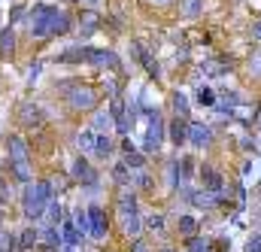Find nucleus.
<instances>
[{
    "mask_svg": "<svg viewBox=\"0 0 261 252\" xmlns=\"http://www.w3.org/2000/svg\"><path fill=\"white\" fill-rule=\"evenodd\" d=\"M73 28L70 12L61 6H37L31 15V34L37 40H52V37H64Z\"/></svg>",
    "mask_w": 261,
    "mask_h": 252,
    "instance_id": "f257e3e1",
    "label": "nucleus"
},
{
    "mask_svg": "<svg viewBox=\"0 0 261 252\" xmlns=\"http://www.w3.org/2000/svg\"><path fill=\"white\" fill-rule=\"evenodd\" d=\"M55 197V186H52V180H37L34 186H28L24 189V197H21V210H24V216L28 219H43L46 216V207H49V200Z\"/></svg>",
    "mask_w": 261,
    "mask_h": 252,
    "instance_id": "f03ea898",
    "label": "nucleus"
},
{
    "mask_svg": "<svg viewBox=\"0 0 261 252\" xmlns=\"http://www.w3.org/2000/svg\"><path fill=\"white\" fill-rule=\"evenodd\" d=\"M97 91L91 88V85H73L70 91H67V104H70V110H76V113H94L97 110Z\"/></svg>",
    "mask_w": 261,
    "mask_h": 252,
    "instance_id": "7ed1b4c3",
    "label": "nucleus"
},
{
    "mask_svg": "<svg viewBox=\"0 0 261 252\" xmlns=\"http://www.w3.org/2000/svg\"><path fill=\"white\" fill-rule=\"evenodd\" d=\"M149 116V131H146V152H158L164 143V119L158 110H146Z\"/></svg>",
    "mask_w": 261,
    "mask_h": 252,
    "instance_id": "20e7f679",
    "label": "nucleus"
},
{
    "mask_svg": "<svg viewBox=\"0 0 261 252\" xmlns=\"http://www.w3.org/2000/svg\"><path fill=\"white\" fill-rule=\"evenodd\" d=\"M73 180H76L79 186H88V189H94L100 177H97V170L91 167V161H88L85 155H79V158L73 161Z\"/></svg>",
    "mask_w": 261,
    "mask_h": 252,
    "instance_id": "39448f33",
    "label": "nucleus"
},
{
    "mask_svg": "<svg viewBox=\"0 0 261 252\" xmlns=\"http://www.w3.org/2000/svg\"><path fill=\"white\" fill-rule=\"evenodd\" d=\"M85 210H88V225H91V234H88V237L103 240V237H107V231H110V219H107L103 207L91 204V207H85Z\"/></svg>",
    "mask_w": 261,
    "mask_h": 252,
    "instance_id": "423d86ee",
    "label": "nucleus"
},
{
    "mask_svg": "<svg viewBox=\"0 0 261 252\" xmlns=\"http://www.w3.org/2000/svg\"><path fill=\"white\" fill-rule=\"evenodd\" d=\"M6 155H9V161H15V164H28V161H31V146H28L18 134H9V137H6Z\"/></svg>",
    "mask_w": 261,
    "mask_h": 252,
    "instance_id": "0eeeda50",
    "label": "nucleus"
},
{
    "mask_svg": "<svg viewBox=\"0 0 261 252\" xmlns=\"http://www.w3.org/2000/svg\"><path fill=\"white\" fill-rule=\"evenodd\" d=\"M200 186H203L206 194H219V191L225 189V177H222L216 167L203 164V167H200Z\"/></svg>",
    "mask_w": 261,
    "mask_h": 252,
    "instance_id": "6e6552de",
    "label": "nucleus"
},
{
    "mask_svg": "<svg viewBox=\"0 0 261 252\" xmlns=\"http://www.w3.org/2000/svg\"><path fill=\"white\" fill-rule=\"evenodd\" d=\"M189 143L197 146V149L210 146V143H213V131H210V125H203V122H189Z\"/></svg>",
    "mask_w": 261,
    "mask_h": 252,
    "instance_id": "1a4fd4ad",
    "label": "nucleus"
},
{
    "mask_svg": "<svg viewBox=\"0 0 261 252\" xmlns=\"http://www.w3.org/2000/svg\"><path fill=\"white\" fill-rule=\"evenodd\" d=\"M18 119H21V125H28V128L43 125V110H40L37 104H21V110H18Z\"/></svg>",
    "mask_w": 261,
    "mask_h": 252,
    "instance_id": "9d476101",
    "label": "nucleus"
},
{
    "mask_svg": "<svg viewBox=\"0 0 261 252\" xmlns=\"http://www.w3.org/2000/svg\"><path fill=\"white\" fill-rule=\"evenodd\" d=\"M167 134H170V140H173L176 146L189 143V122H186V119H173L170 128H167Z\"/></svg>",
    "mask_w": 261,
    "mask_h": 252,
    "instance_id": "9b49d317",
    "label": "nucleus"
},
{
    "mask_svg": "<svg viewBox=\"0 0 261 252\" xmlns=\"http://www.w3.org/2000/svg\"><path fill=\"white\" fill-rule=\"evenodd\" d=\"M88 64H97V67H119V58H116V52H107V49H91Z\"/></svg>",
    "mask_w": 261,
    "mask_h": 252,
    "instance_id": "f8f14e48",
    "label": "nucleus"
},
{
    "mask_svg": "<svg viewBox=\"0 0 261 252\" xmlns=\"http://www.w3.org/2000/svg\"><path fill=\"white\" fill-rule=\"evenodd\" d=\"M61 237H64V243L70 246V249H73V246H79V243L85 240V237H82V234L76 231V225H73V219H64V222H61Z\"/></svg>",
    "mask_w": 261,
    "mask_h": 252,
    "instance_id": "ddd939ff",
    "label": "nucleus"
},
{
    "mask_svg": "<svg viewBox=\"0 0 261 252\" xmlns=\"http://www.w3.org/2000/svg\"><path fill=\"white\" fill-rule=\"evenodd\" d=\"M122 231H125L128 237H140V210L122 213Z\"/></svg>",
    "mask_w": 261,
    "mask_h": 252,
    "instance_id": "4468645a",
    "label": "nucleus"
},
{
    "mask_svg": "<svg viewBox=\"0 0 261 252\" xmlns=\"http://www.w3.org/2000/svg\"><path fill=\"white\" fill-rule=\"evenodd\" d=\"M76 143H79V149H82V152H94V143H97V134H94V128H85V131H79V134H76Z\"/></svg>",
    "mask_w": 261,
    "mask_h": 252,
    "instance_id": "2eb2a0df",
    "label": "nucleus"
},
{
    "mask_svg": "<svg viewBox=\"0 0 261 252\" xmlns=\"http://www.w3.org/2000/svg\"><path fill=\"white\" fill-rule=\"evenodd\" d=\"M9 173H12L15 183H31V180H34V173H31V161H28V164H15V161H9Z\"/></svg>",
    "mask_w": 261,
    "mask_h": 252,
    "instance_id": "dca6fc26",
    "label": "nucleus"
},
{
    "mask_svg": "<svg viewBox=\"0 0 261 252\" xmlns=\"http://www.w3.org/2000/svg\"><path fill=\"white\" fill-rule=\"evenodd\" d=\"M40 240H43L46 246H52V249H58V246L64 243V237H61V231H58L55 225H49V228H43V231H40Z\"/></svg>",
    "mask_w": 261,
    "mask_h": 252,
    "instance_id": "f3484780",
    "label": "nucleus"
},
{
    "mask_svg": "<svg viewBox=\"0 0 261 252\" xmlns=\"http://www.w3.org/2000/svg\"><path fill=\"white\" fill-rule=\"evenodd\" d=\"M176 228H179V234H182L186 240H192V237H197V219H195V216H179Z\"/></svg>",
    "mask_w": 261,
    "mask_h": 252,
    "instance_id": "a211bd4d",
    "label": "nucleus"
},
{
    "mask_svg": "<svg viewBox=\"0 0 261 252\" xmlns=\"http://www.w3.org/2000/svg\"><path fill=\"white\" fill-rule=\"evenodd\" d=\"M37 243H40V228H24L21 231V240H18V249L28 252V249H34Z\"/></svg>",
    "mask_w": 261,
    "mask_h": 252,
    "instance_id": "6ab92c4d",
    "label": "nucleus"
},
{
    "mask_svg": "<svg viewBox=\"0 0 261 252\" xmlns=\"http://www.w3.org/2000/svg\"><path fill=\"white\" fill-rule=\"evenodd\" d=\"M88 55H91V49H88V46H85V49H82V46H76V49H67L64 55H61V61H64V64H82V61H88Z\"/></svg>",
    "mask_w": 261,
    "mask_h": 252,
    "instance_id": "aec40b11",
    "label": "nucleus"
},
{
    "mask_svg": "<svg viewBox=\"0 0 261 252\" xmlns=\"http://www.w3.org/2000/svg\"><path fill=\"white\" fill-rule=\"evenodd\" d=\"M110 152H113V137H110V134H97L94 155H97V158H110Z\"/></svg>",
    "mask_w": 261,
    "mask_h": 252,
    "instance_id": "412c9836",
    "label": "nucleus"
},
{
    "mask_svg": "<svg viewBox=\"0 0 261 252\" xmlns=\"http://www.w3.org/2000/svg\"><path fill=\"white\" fill-rule=\"evenodd\" d=\"M46 216H49V222H52V225H61V222H64V207H61V200H58V197H52V200H49Z\"/></svg>",
    "mask_w": 261,
    "mask_h": 252,
    "instance_id": "4be33fe9",
    "label": "nucleus"
},
{
    "mask_svg": "<svg viewBox=\"0 0 261 252\" xmlns=\"http://www.w3.org/2000/svg\"><path fill=\"white\" fill-rule=\"evenodd\" d=\"M73 225H76V231H79L82 237H88V234H91V225H88V210H82V207H79V210L73 213Z\"/></svg>",
    "mask_w": 261,
    "mask_h": 252,
    "instance_id": "5701e85b",
    "label": "nucleus"
},
{
    "mask_svg": "<svg viewBox=\"0 0 261 252\" xmlns=\"http://www.w3.org/2000/svg\"><path fill=\"white\" fill-rule=\"evenodd\" d=\"M15 52V34L12 28H3L0 31V55H12Z\"/></svg>",
    "mask_w": 261,
    "mask_h": 252,
    "instance_id": "b1692460",
    "label": "nucleus"
},
{
    "mask_svg": "<svg viewBox=\"0 0 261 252\" xmlns=\"http://www.w3.org/2000/svg\"><path fill=\"white\" fill-rule=\"evenodd\" d=\"M116 125V122H113V116H110V113H103V110H97V116H94V134H97V131H103V134H110V128Z\"/></svg>",
    "mask_w": 261,
    "mask_h": 252,
    "instance_id": "393cba45",
    "label": "nucleus"
},
{
    "mask_svg": "<svg viewBox=\"0 0 261 252\" xmlns=\"http://www.w3.org/2000/svg\"><path fill=\"white\" fill-rule=\"evenodd\" d=\"M113 180H116V183H122V186H128V183H130V167L125 164V161L113 167Z\"/></svg>",
    "mask_w": 261,
    "mask_h": 252,
    "instance_id": "a878e982",
    "label": "nucleus"
},
{
    "mask_svg": "<svg viewBox=\"0 0 261 252\" xmlns=\"http://www.w3.org/2000/svg\"><path fill=\"white\" fill-rule=\"evenodd\" d=\"M173 113H176V119H186V116H189V100H186V94H173Z\"/></svg>",
    "mask_w": 261,
    "mask_h": 252,
    "instance_id": "bb28decb",
    "label": "nucleus"
},
{
    "mask_svg": "<svg viewBox=\"0 0 261 252\" xmlns=\"http://www.w3.org/2000/svg\"><path fill=\"white\" fill-rule=\"evenodd\" d=\"M122 161H125V164H128L130 170H143V164H146V158H143V155H140V152H128V155H125V158H122Z\"/></svg>",
    "mask_w": 261,
    "mask_h": 252,
    "instance_id": "cd10ccee",
    "label": "nucleus"
},
{
    "mask_svg": "<svg viewBox=\"0 0 261 252\" xmlns=\"http://www.w3.org/2000/svg\"><path fill=\"white\" fill-rule=\"evenodd\" d=\"M197 12H203V0H182V15H197Z\"/></svg>",
    "mask_w": 261,
    "mask_h": 252,
    "instance_id": "c85d7f7f",
    "label": "nucleus"
},
{
    "mask_svg": "<svg viewBox=\"0 0 261 252\" xmlns=\"http://www.w3.org/2000/svg\"><path fill=\"white\" fill-rule=\"evenodd\" d=\"M197 100H200L203 107H216V94H213V88L200 85V88H197Z\"/></svg>",
    "mask_w": 261,
    "mask_h": 252,
    "instance_id": "c756f323",
    "label": "nucleus"
},
{
    "mask_svg": "<svg viewBox=\"0 0 261 252\" xmlns=\"http://www.w3.org/2000/svg\"><path fill=\"white\" fill-rule=\"evenodd\" d=\"M189 252H210V240L206 237H192L189 240Z\"/></svg>",
    "mask_w": 261,
    "mask_h": 252,
    "instance_id": "7c9ffc66",
    "label": "nucleus"
},
{
    "mask_svg": "<svg viewBox=\"0 0 261 252\" xmlns=\"http://www.w3.org/2000/svg\"><path fill=\"white\" fill-rule=\"evenodd\" d=\"M137 189H152V177L140 170V173H137Z\"/></svg>",
    "mask_w": 261,
    "mask_h": 252,
    "instance_id": "2f4dec72",
    "label": "nucleus"
},
{
    "mask_svg": "<svg viewBox=\"0 0 261 252\" xmlns=\"http://www.w3.org/2000/svg\"><path fill=\"white\" fill-rule=\"evenodd\" d=\"M149 228H152L155 234H161V231H164V216H152V219H149Z\"/></svg>",
    "mask_w": 261,
    "mask_h": 252,
    "instance_id": "473e14b6",
    "label": "nucleus"
},
{
    "mask_svg": "<svg viewBox=\"0 0 261 252\" xmlns=\"http://www.w3.org/2000/svg\"><path fill=\"white\" fill-rule=\"evenodd\" d=\"M246 252H261V234H252V240L246 243Z\"/></svg>",
    "mask_w": 261,
    "mask_h": 252,
    "instance_id": "72a5a7b5",
    "label": "nucleus"
},
{
    "mask_svg": "<svg viewBox=\"0 0 261 252\" xmlns=\"http://www.w3.org/2000/svg\"><path fill=\"white\" fill-rule=\"evenodd\" d=\"M249 34H252V37H255V40L261 43V18H255V21H252V28H249Z\"/></svg>",
    "mask_w": 261,
    "mask_h": 252,
    "instance_id": "f704fd0d",
    "label": "nucleus"
},
{
    "mask_svg": "<svg viewBox=\"0 0 261 252\" xmlns=\"http://www.w3.org/2000/svg\"><path fill=\"white\" fill-rule=\"evenodd\" d=\"M130 252H149V249H146V243H143V240H137V243H134V249H130Z\"/></svg>",
    "mask_w": 261,
    "mask_h": 252,
    "instance_id": "c9c22d12",
    "label": "nucleus"
},
{
    "mask_svg": "<svg viewBox=\"0 0 261 252\" xmlns=\"http://www.w3.org/2000/svg\"><path fill=\"white\" fill-rule=\"evenodd\" d=\"M152 3H170V0H152Z\"/></svg>",
    "mask_w": 261,
    "mask_h": 252,
    "instance_id": "e433bc0d",
    "label": "nucleus"
},
{
    "mask_svg": "<svg viewBox=\"0 0 261 252\" xmlns=\"http://www.w3.org/2000/svg\"><path fill=\"white\" fill-rule=\"evenodd\" d=\"M0 237H3V231H0Z\"/></svg>",
    "mask_w": 261,
    "mask_h": 252,
    "instance_id": "4c0bfd02",
    "label": "nucleus"
},
{
    "mask_svg": "<svg viewBox=\"0 0 261 252\" xmlns=\"http://www.w3.org/2000/svg\"><path fill=\"white\" fill-rule=\"evenodd\" d=\"M67 252H73V249H67Z\"/></svg>",
    "mask_w": 261,
    "mask_h": 252,
    "instance_id": "58836bf2",
    "label": "nucleus"
}]
</instances>
